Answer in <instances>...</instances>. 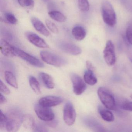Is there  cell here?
I'll return each mask as SVG.
<instances>
[{"label":"cell","mask_w":132,"mask_h":132,"mask_svg":"<svg viewBox=\"0 0 132 132\" xmlns=\"http://www.w3.org/2000/svg\"><path fill=\"white\" fill-rule=\"evenodd\" d=\"M21 112L18 109H13L7 114L6 129L9 132H16L22 123L23 117Z\"/></svg>","instance_id":"6da1fadb"},{"label":"cell","mask_w":132,"mask_h":132,"mask_svg":"<svg viewBox=\"0 0 132 132\" xmlns=\"http://www.w3.org/2000/svg\"><path fill=\"white\" fill-rule=\"evenodd\" d=\"M101 9L104 22L110 27L115 26L116 23V15L111 3L104 0L102 3Z\"/></svg>","instance_id":"7a4b0ae2"},{"label":"cell","mask_w":132,"mask_h":132,"mask_svg":"<svg viewBox=\"0 0 132 132\" xmlns=\"http://www.w3.org/2000/svg\"><path fill=\"white\" fill-rule=\"evenodd\" d=\"M98 96L102 103L108 109L115 110L116 108V100L113 95L107 89L100 87L98 90Z\"/></svg>","instance_id":"3957f363"},{"label":"cell","mask_w":132,"mask_h":132,"mask_svg":"<svg viewBox=\"0 0 132 132\" xmlns=\"http://www.w3.org/2000/svg\"><path fill=\"white\" fill-rule=\"evenodd\" d=\"M41 57L44 62L48 64L56 67H62L67 64L68 62L65 59L47 51H41Z\"/></svg>","instance_id":"277c9868"},{"label":"cell","mask_w":132,"mask_h":132,"mask_svg":"<svg viewBox=\"0 0 132 132\" xmlns=\"http://www.w3.org/2000/svg\"><path fill=\"white\" fill-rule=\"evenodd\" d=\"M35 111L39 119L48 122L55 119V114L50 107H45L38 104L35 105Z\"/></svg>","instance_id":"5b68a950"},{"label":"cell","mask_w":132,"mask_h":132,"mask_svg":"<svg viewBox=\"0 0 132 132\" xmlns=\"http://www.w3.org/2000/svg\"><path fill=\"white\" fill-rule=\"evenodd\" d=\"M103 57L105 61L109 66H112L115 64L116 61L115 47L111 40L106 42L103 51Z\"/></svg>","instance_id":"8992f818"},{"label":"cell","mask_w":132,"mask_h":132,"mask_svg":"<svg viewBox=\"0 0 132 132\" xmlns=\"http://www.w3.org/2000/svg\"><path fill=\"white\" fill-rule=\"evenodd\" d=\"M15 53L16 56L20 57L34 66L38 68L44 67V64L39 59L29 54L23 50L14 47Z\"/></svg>","instance_id":"52a82bcc"},{"label":"cell","mask_w":132,"mask_h":132,"mask_svg":"<svg viewBox=\"0 0 132 132\" xmlns=\"http://www.w3.org/2000/svg\"><path fill=\"white\" fill-rule=\"evenodd\" d=\"M76 112L74 106L71 102H68L65 105L63 117L65 123L68 126L74 124L76 118Z\"/></svg>","instance_id":"ba28073f"},{"label":"cell","mask_w":132,"mask_h":132,"mask_svg":"<svg viewBox=\"0 0 132 132\" xmlns=\"http://www.w3.org/2000/svg\"><path fill=\"white\" fill-rule=\"evenodd\" d=\"M71 78L73 84V91L75 94L77 95H81L86 88V85L85 82L77 74H72Z\"/></svg>","instance_id":"9c48e42d"},{"label":"cell","mask_w":132,"mask_h":132,"mask_svg":"<svg viewBox=\"0 0 132 132\" xmlns=\"http://www.w3.org/2000/svg\"><path fill=\"white\" fill-rule=\"evenodd\" d=\"M59 47L61 50L65 53L73 55H77L81 53L82 50L79 47L75 44L66 41L59 42Z\"/></svg>","instance_id":"30bf717a"},{"label":"cell","mask_w":132,"mask_h":132,"mask_svg":"<svg viewBox=\"0 0 132 132\" xmlns=\"http://www.w3.org/2000/svg\"><path fill=\"white\" fill-rule=\"evenodd\" d=\"M26 38L35 46L40 48H47L49 46L45 41L35 33L27 31L25 34Z\"/></svg>","instance_id":"8fae6325"},{"label":"cell","mask_w":132,"mask_h":132,"mask_svg":"<svg viewBox=\"0 0 132 132\" xmlns=\"http://www.w3.org/2000/svg\"><path fill=\"white\" fill-rule=\"evenodd\" d=\"M63 99L59 96H48L42 98L39 101V104L45 107H51L60 105Z\"/></svg>","instance_id":"7c38bea8"},{"label":"cell","mask_w":132,"mask_h":132,"mask_svg":"<svg viewBox=\"0 0 132 132\" xmlns=\"http://www.w3.org/2000/svg\"><path fill=\"white\" fill-rule=\"evenodd\" d=\"M0 49L2 54L8 57H13L16 56L14 47L11 45L5 39H2L0 42Z\"/></svg>","instance_id":"4fadbf2b"},{"label":"cell","mask_w":132,"mask_h":132,"mask_svg":"<svg viewBox=\"0 0 132 132\" xmlns=\"http://www.w3.org/2000/svg\"><path fill=\"white\" fill-rule=\"evenodd\" d=\"M31 21L35 29L40 34L45 37L50 36V33L44 24L40 20L35 17H32Z\"/></svg>","instance_id":"5bb4252c"},{"label":"cell","mask_w":132,"mask_h":132,"mask_svg":"<svg viewBox=\"0 0 132 132\" xmlns=\"http://www.w3.org/2000/svg\"><path fill=\"white\" fill-rule=\"evenodd\" d=\"M39 78L42 84L46 88L52 89L55 87V83L51 76L44 72H40L39 75Z\"/></svg>","instance_id":"9a60e30c"},{"label":"cell","mask_w":132,"mask_h":132,"mask_svg":"<svg viewBox=\"0 0 132 132\" xmlns=\"http://www.w3.org/2000/svg\"><path fill=\"white\" fill-rule=\"evenodd\" d=\"M72 34L74 38L78 41H81L85 37L86 33L85 28L81 26H75L72 31Z\"/></svg>","instance_id":"2e32d148"},{"label":"cell","mask_w":132,"mask_h":132,"mask_svg":"<svg viewBox=\"0 0 132 132\" xmlns=\"http://www.w3.org/2000/svg\"><path fill=\"white\" fill-rule=\"evenodd\" d=\"M98 109L100 115L103 120L108 122H112L114 121V116L111 111L103 108L101 106L98 107Z\"/></svg>","instance_id":"e0dca14e"},{"label":"cell","mask_w":132,"mask_h":132,"mask_svg":"<svg viewBox=\"0 0 132 132\" xmlns=\"http://www.w3.org/2000/svg\"><path fill=\"white\" fill-rule=\"evenodd\" d=\"M22 123L24 126L27 129H34L35 126L34 119L30 114H25L23 117Z\"/></svg>","instance_id":"ac0fdd59"},{"label":"cell","mask_w":132,"mask_h":132,"mask_svg":"<svg viewBox=\"0 0 132 132\" xmlns=\"http://www.w3.org/2000/svg\"><path fill=\"white\" fill-rule=\"evenodd\" d=\"M84 79L85 82L90 85H93L97 82V79L93 74V71L86 70L84 75Z\"/></svg>","instance_id":"d6986e66"},{"label":"cell","mask_w":132,"mask_h":132,"mask_svg":"<svg viewBox=\"0 0 132 132\" xmlns=\"http://www.w3.org/2000/svg\"><path fill=\"white\" fill-rule=\"evenodd\" d=\"M5 79L9 85L16 89L18 88V84L14 74L10 71H6L4 73Z\"/></svg>","instance_id":"ffe728a7"},{"label":"cell","mask_w":132,"mask_h":132,"mask_svg":"<svg viewBox=\"0 0 132 132\" xmlns=\"http://www.w3.org/2000/svg\"><path fill=\"white\" fill-rule=\"evenodd\" d=\"M49 16L55 21L62 23L65 22L66 20V17L62 13L57 11L52 10L48 13Z\"/></svg>","instance_id":"44dd1931"},{"label":"cell","mask_w":132,"mask_h":132,"mask_svg":"<svg viewBox=\"0 0 132 132\" xmlns=\"http://www.w3.org/2000/svg\"><path fill=\"white\" fill-rule=\"evenodd\" d=\"M29 83L33 91L37 94H40L41 93L40 86V83L37 79L32 76L29 77Z\"/></svg>","instance_id":"7402d4cb"},{"label":"cell","mask_w":132,"mask_h":132,"mask_svg":"<svg viewBox=\"0 0 132 132\" xmlns=\"http://www.w3.org/2000/svg\"><path fill=\"white\" fill-rule=\"evenodd\" d=\"M4 15L5 20L7 23L13 25H16L17 24V19L12 13L6 12Z\"/></svg>","instance_id":"603a6c76"},{"label":"cell","mask_w":132,"mask_h":132,"mask_svg":"<svg viewBox=\"0 0 132 132\" xmlns=\"http://www.w3.org/2000/svg\"><path fill=\"white\" fill-rule=\"evenodd\" d=\"M18 1L21 7L25 9H33L34 5V0H18Z\"/></svg>","instance_id":"cb8c5ba5"},{"label":"cell","mask_w":132,"mask_h":132,"mask_svg":"<svg viewBox=\"0 0 132 132\" xmlns=\"http://www.w3.org/2000/svg\"><path fill=\"white\" fill-rule=\"evenodd\" d=\"M79 9L81 11L87 12L89 10V3L88 0H78Z\"/></svg>","instance_id":"d4e9b609"},{"label":"cell","mask_w":132,"mask_h":132,"mask_svg":"<svg viewBox=\"0 0 132 132\" xmlns=\"http://www.w3.org/2000/svg\"><path fill=\"white\" fill-rule=\"evenodd\" d=\"M1 121H0V129L1 130H4L6 129L7 123V116L3 112L2 110H1Z\"/></svg>","instance_id":"484cf974"},{"label":"cell","mask_w":132,"mask_h":132,"mask_svg":"<svg viewBox=\"0 0 132 132\" xmlns=\"http://www.w3.org/2000/svg\"><path fill=\"white\" fill-rule=\"evenodd\" d=\"M45 23L48 28L52 32L55 34L58 33L59 30L57 27L52 21L48 20H46Z\"/></svg>","instance_id":"4316f807"},{"label":"cell","mask_w":132,"mask_h":132,"mask_svg":"<svg viewBox=\"0 0 132 132\" xmlns=\"http://www.w3.org/2000/svg\"><path fill=\"white\" fill-rule=\"evenodd\" d=\"M126 37L127 41L132 45V24L127 27L126 31Z\"/></svg>","instance_id":"83f0119b"},{"label":"cell","mask_w":132,"mask_h":132,"mask_svg":"<svg viewBox=\"0 0 132 132\" xmlns=\"http://www.w3.org/2000/svg\"><path fill=\"white\" fill-rule=\"evenodd\" d=\"M0 89H1V93H3L5 95H9L10 93V91L8 87L1 80L0 81Z\"/></svg>","instance_id":"f1b7e54d"},{"label":"cell","mask_w":132,"mask_h":132,"mask_svg":"<svg viewBox=\"0 0 132 132\" xmlns=\"http://www.w3.org/2000/svg\"><path fill=\"white\" fill-rule=\"evenodd\" d=\"M35 132H47L48 130L47 128L42 124H38L35 125L34 128Z\"/></svg>","instance_id":"f546056e"},{"label":"cell","mask_w":132,"mask_h":132,"mask_svg":"<svg viewBox=\"0 0 132 132\" xmlns=\"http://www.w3.org/2000/svg\"><path fill=\"white\" fill-rule=\"evenodd\" d=\"M123 109L132 112V102H126L122 104Z\"/></svg>","instance_id":"4dcf8cb0"},{"label":"cell","mask_w":132,"mask_h":132,"mask_svg":"<svg viewBox=\"0 0 132 132\" xmlns=\"http://www.w3.org/2000/svg\"><path fill=\"white\" fill-rule=\"evenodd\" d=\"M3 35L4 37L7 39L9 41H11L13 39V36L12 34L7 30H3Z\"/></svg>","instance_id":"1f68e13d"},{"label":"cell","mask_w":132,"mask_h":132,"mask_svg":"<svg viewBox=\"0 0 132 132\" xmlns=\"http://www.w3.org/2000/svg\"><path fill=\"white\" fill-rule=\"evenodd\" d=\"M47 125L52 127H55L57 126L58 124V121L55 119H54L51 121L47 122Z\"/></svg>","instance_id":"d6a6232c"},{"label":"cell","mask_w":132,"mask_h":132,"mask_svg":"<svg viewBox=\"0 0 132 132\" xmlns=\"http://www.w3.org/2000/svg\"><path fill=\"white\" fill-rule=\"evenodd\" d=\"M86 66L88 70H91L92 71H94V67L92 63L89 61H87L86 62Z\"/></svg>","instance_id":"836d02e7"},{"label":"cell","mask_w":132,"mask_h":132,"mask_svg":"<svg viewBox=\"0 0 132 132\" xmlns=\"http://www.w3.org/2000/svg\"><path fill=\"white\" fill-rule=\"evenodd\" d=\"M7 100L5 96L2 94V93H1V98H0V104L1 105L2 104H5L6 103Z\"/></svg>","instance_id":"e575fe53"},{"label":"cell","mask_w":132,"mask_h":132,"mask_svg":"<svg viewBox=\"0 0 132 132\" xmlns=\"http://www.w3.org/2000/svg\"><path fill=\"white\" fill-rule=\"evenodd\" d=\"M128 57H129V59L130 61L132 63V53L129 54L128 55Z\"/></svg>","instance_id":"d590c367"},{"label":"cell","mask_w":132,"mask_h":132,"mask_svg":"<svg viewBox=\"0 0 132 132\" xmlns=\"http://www.w3.org/2000/svg\"><path fill=\"white\" fill-rule=\"evenodd\" d=\"M44 2H48V1H50V0H42Z\"/></svg>","instance_id":"8d00e7d4"},{"label":"cell","mask_w":132,"mask_h":132,"mask_svg":"<svg viewBox=\"0 0 132 132\" xmlns=\"http://www.w3.org/2000/svg\"><path fill=\"white\" fill-rule=\"evenodd\" d=\"M130 98H131L132 99V95H130Z\"/></svg>","instance_id":"74e56055"}]
</instances>
